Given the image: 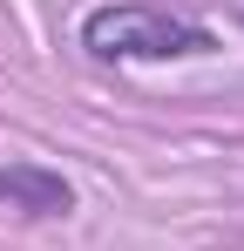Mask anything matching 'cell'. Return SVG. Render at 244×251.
<instances>
[{"label": "cell", "mask_w": 244, "mask_h": 251, "mask_svg": "<svg viewBox=\"0 0 244 251\" xmlns=\"http://www.w3.org/2000/svg\"><path fill=\"white\" fill-rule=\"evenodd\" d=\"M75 41L88 61H203V54H217V34L203 21L170 14L156 0H102V7H88Z\"/></svg>", "instance_id": "1"}, {"label": "cell", "mask_w": 244, "mask_h": 251, "mask_svg": "<svg viewBox=\"0 0 244 251\" xmlns=\"http://www.w3.org/2000/svg\"><path fill=\"white\" fill-rule=\"evenodd\" d=\"M0 204L21 210V217H34V224H48V217H75V183L61 176L54 163H0Z\"/></svg>", "instance_id": "2"}]
</instances>
